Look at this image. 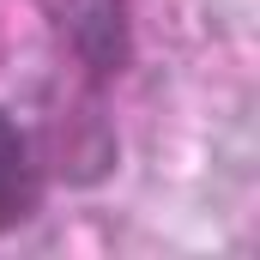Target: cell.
Listing matches in <instances>:
<instances>
[{
    "mask_svg": "<svg viewBox=\"0 0 260 260\" xmlns=\"http://www.w3.org/2000/svg\"><path fill=\"white\" fill-rule=\"evenodd\" d=\"M67 43L97 79H115L133 61L127 0H67Z\"/></svg>",
    "mask_w": 260,
    "mask_h": 260,
    "instance_id": "1",
    "label": "cell"
},
{
    "mask_svg": "<svg viewBox=\"0 0 260 260\" xmlns=\"http://www.w3.org/2000/svg\"><path fill=\"white\" fill-rule=\"evenodd\" d=\"M43 194H49V176L37 164L30 133L0 109V236H12L18 224H30L43 212Z\"/></svg>",
    "mask_w": 260,
    "mask_h": 260,
    "instance_id": "2",
    "label": "cell"
}]
</instances>
